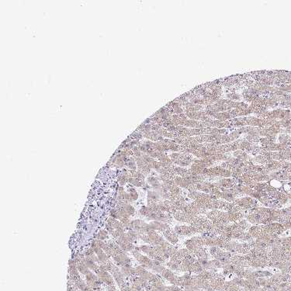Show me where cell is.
Listing matches in <instances>:
<instances>
[{
    "mask_svg": "<svg viewBox=\"0 0 291 291\" xmlns=\"http://www.w3.org/2000/svg\"><path fill=\"white\" fill-rule=\"evenodd\" d=\"M210 254L212 256L214 259L218 260L219 262L223 263L225 266V265L230 263L231 257L232 256V253L229 252L225 251L219 247H210L209 249Z\"/></svg>",
    "mask_w": 291,
    "mask_h": 291,
    "instance_id": "1",
    "label": "cell"
},
{
    "mask_svg": "<svg viewBox=\"0 0 291 291\" xmlns=\"http://www.w3.org/2000/svg\"><path fill=\"white\" fill-rule=\"evenodd\" d=\"M233 204L235 205L240 206L242 209L245 210H252L254 208L258 206V200L248 196H244V197L236 198Z\"/></svg>",
    "mask_w": 291,
    "mask_h": 291,
    "instance_id": "2",
    "label": "cell"
},
{
    "mask_svg": "<svg viewBox=\"0 0 291 291\" xmlns=\"http://www.w3.org/2000/svg\"><path fill=\"white\" fill-rule=\"evenodd\" d=\"M176 234L179 236L194 237L198 233L197 230L192 225H175L174 228Z\"/></svg>",
    "mask_w": 291,
    "mask_h": 291,
    "instance_id": "3",
    "label": "cell"
},
{
    "mask_svg": "<svg viewBox=\"0 0 291 291\" xmlns=\"http://www.w3.org/2000/svg\"><path fill=\"white\" fill-rule=\"evenodd\" d=\"M132 254L134 258L137 259L138 262L145 269H152V266H153V260L149 258L148 256H144L141 253V252H138L137 250L134 249L132 251Z\"/></svg>",
    "mask_w": 291,
    "mask_h": 291,
    "instance_id": "4",
    "label": "cell"
},
{
    "mask_svg": "<svg viewBox=\"0 0 291 291\" xmlns=\"http://www.w3.org/2000/svg\"><path fill=\"white\" fill-rule=\"evenodd\" d=\"M172 216L177 221L186 223L189 224H193L196 217V215H191V214H189L187 213L183 212V211H176Z\"/></svg>",
    "mask_w": 291,
    "mask_h": 291,
    "instance_id": "5",
    "label": "cell"
},
{
    "mask_svg": "<svg viewBox=\"0 0 291 291\" xmlns=\"http://www.w3.org/2000/svg\"><path fill=\"white\" fill-rule=\"evenodd\" d=\"M113 258L114 261L116 262L118 266H120L121 267H123V266H131V258L124 252L117 255V256H113Z\"/></svg>",
    "mask_w": 291,
    "mask_h": 291,
    "instance_id": "6",
    "label": "cell"
},
{
    "mask_svg": "<svg viewBox=\"0 0 291 291\" xmlns=\"http://www.w3.org/2000/svg\"><path fill=\"white\" fill-rule=\"evenodd\" d=\"M162 234H163V236L165 237L167 242H169L170 244L175 245L179 242V235H177L175 230H172L170 227L162 232Z\"/></svg>",
    "mask_w": 291,
    "mask_h": 291,
    "instance_id": "7",
    "label": "cell"
},
{
    "mask_svg": "<svg viewBox=\"0 0 291 291\" xmlns=\"http://www.w3.org/2000/svg\"><path fill=\"white\" fill-rule=\"evenodd\" d=\"M147 235H148L149 238H150L151 241V245H162L164 242H165V239L162 236L159 235L155 231H150L148 233H147Z\"/></svg>",
    "mask_w": 291,
    "mask_h": 291,
    "instance_id": "8",
    "label": "cell"
},
{
    "mask_svg": "<svg viewBox=\"0 0 291 291\" xmlns=\"http://www.w3.org/2000/svg\"><path fill=\"white\" fill-rule=\"evenodd\" d=\"M113 275V279H115V281L117 282V283L118 284V286L120 287H122V286L124 284V277L125 276H123V273H121L120 269H118L117 266H113V269L110 272Z\"/></svg>",
    "mask_w": 291,
    "mask_h": 291,
    "instance_id": "9",
    "label": "cell"
},
{
    "mask_svg": "<svg viewBox=\"0 0 291 291\" xmlns=\"http://www.w3.org/2000/svg\"><path fill=\"white\" fill-rule=\"evenodd\" d=\"M149 227H150L151 231H165V230L169 228V224L162 223L157 221H152V222L149 223Z\"/></svg>",
    "mask_w": 291,
    "mask_h": 291,
    "instance_id": "10",
    "label": "cell"
},
{
    "mask_svg": "<svg viewBox=\"0 0 291 291\" xmlns=\"http://www.w3.org/2000/svg\"><path fill=\"white\" fill-rule=\"evenodd\" d=\"M162 197L160 194L156 191H148V206L152 205V204H157V203L162 201Z\"/></svg>",
    "mask_w": 291,
    "mask_h": 291,
    "instance_id": "11",
    "label": "cell"
},
{
    "mask_svg": "<svg viewBox=\"0 0 291 291\" xmlns=\"http://www.w3.org/2000/svg\"><path fill=\"white\" fill-rule=\"evenodd\" d=\"M107 224L113 227V229H124V226L123 225V224L120 221L113 218V217H110L108 219Z\"/></svg>",
    "mask_w": 291,
    "mask_h": 291,
    "instance_id": "12",
    "label": "cell"
},
{
    "mask_svg": "<svg viewBox=\"0 0 291 291\" xmlns=\"http://www.w3.org/2000/svg\"><path fill=\"white\" fill-rule=\"evenodd\" d=\"M120 271L124 276L129 277L135 275V268H132L131 266H123L120 269Z\"/></svg>",
    "mask_w": 291,
    "mask_h": 291,
    "instance_id": "13",
    "label": "cell"
},
{
    "mask_svg": "<svg viewBox=\"0 0 291 291\" xmlns=\"http://www.w3.org/2000/svg\"><path fill=\"white\" fill-rule=\"evenodd\" d=\"M129 193H127V202H134L138 199V193L134 189L129 190Z\"/></svg>",
    "mask_w": 291,
    "mask_h": 291,
    "instance_id": "14",
    "label": "cell"
},
{
    "mask_svg": "<svg viewBox=\"0 0 291 291\" xmlns=\"http://www.w3.org/2000/svg\"><path fill=\"white\" fill-rule=\"evenodd\" d=\"M127 234L128 238H130V240L131 241L132 243L134 242V241L138 240V238H140L139 233H138L137 231H135V230H132V229H131V230L128 231Z\"/></svg>",
    "mask_w": 291,
    "mask_h": 291,
    "instance_id": "15",
    "label": "cell"
},
{
    "mask_svg": "<svg viewBox=\"0 0 291 291\" xmlns=\"http://www.w3.org/2000/svg\"><path fill=\"white\" fill-rule=\"evenodd\" d=\"M77 269L80 273H82L83 275H86L88 273V272L89 271V269L86 266L85 264H84L82 260V262H79L77 264Z\"/></svg>",
    "mask_w": 291,
    "mask_h": 291,
    "instance_id": "16",
    "label": "cell"
},
{
    "mask_svg": "<svg viewBox=\"0 0 291 291\" xmlns=\"http://www.w3.org/2000/svg\"><path fill=\"white\" fill-rule=\"evenodd\" d=\"M86 276V283H92L93 281H96L98 280V276L95 275L92 272H91L90 270L88 272V273L85 275Z\"/></svg>",
    "mask_w": 291,
    "mask_h": 291,
    "instance_id": "17",
    "label": "cell"
},
{
    "mask_svg": "<svg viewBox=\"0 0 291 291\" xmlns=\"http://www.w3.org/2000/svg\"><path fill=\"white\" fill-rule=\"evenodd\" d=\"M151 212H152V210L150 209V207H149L148 206H142V207H141L139 210L140 214L146 217H147L148 216L151 214Z\"/></svg>",
    "mask_w": 291,
    "mask_h": 291,
    "instance_id": "18",
    "label": "cell"
},
{
    "mask_svg": "<svg viewBox=\"0 0 291 291\" xmlns=\"http://www.w3.org/2000/svg\"><path fill=\"white\" fill-rule=\"evenodd\" d=\"M108 238V233H107V231L105 230H101L100 231V232L97 235V239L98 240H106Z\"/></svg>",
    "mask_w": 291,
    "mask_h": 291,
    "instance_id": "19",
    "label": "cell"
},
{
    "mask_svg": "<svg viewBox=\"0 0 291 291\" xmlns=\"http://www.w3.org/2000/svg\"><path fill=\"white\" fill-rule=\"evenodd\" d=\"M123 208H124L125 210H126L130 215H133V214H134V213H135V209H134V207L133 206H131L130 204H125Z\"/></svg>",
    "mask_w": 291,
    "mask_h": 291,
    "instance_id": "20",
    "label": "cell"
},
{
    "mask_svg": "<svg viewBox=\"0 0 291 291\" xmlns=\"http://www.w3.org/2000/svg\"><path fill=\"white\" fill-rule=\"evenodd\" d=\"M110 217H113V218L117 219V220H119L120 218V216L119 214V210L118 209H112L110 212Z\"/></svg>",
    "mask_w": 291,
    "mask_h": 291,
    "instance_id": "21",
    "label": "cell"
},
{
    "mask_svg": "<svg viewBox=\"0 0 291 291\" xmlns=\"http://www.w3.org/2000/svg\"><path fill=\"white\" fill-rule=\"evenodd\" d=\"M126 178H125L124 176H121V177H119V183H120V184L121 185V186H123V185H124L125 184V183H126Z\"/></svg>",
    "mask_w": 291,
    "mask_h": 291,
    "instance_id": "22",
    "label": "cell"
},
{
    "mask_svg": "<svg viewBox=\"0 0 291 291\" xmlns=\"http://www.w3.org/2000/svg\"><path fill=\"white\" fill-rule=\"evenodd\" d=\"M107 290H108V291H117V289H116V287H114V286H108Z\"/></svg>",
    "mask_w": 291,
    "mask_h": 291,
    "instance_id": "23",
    "label": "cell"
}]
</instances>
